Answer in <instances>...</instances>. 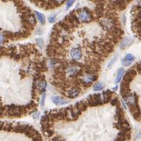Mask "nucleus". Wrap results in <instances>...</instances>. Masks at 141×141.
<instances>
[{"label":"nucleus","instance_id":"nucleus-1","mask_svg":"<svg viewBox=\"0 0 141 141\" xmlns=\"http://www.w3.org/2000/svg\"><path fill=\"white\" fill-rule=\"evenodd\" d=\"M38 2L39 4H37L38 6H40V7L41 8H43V9H46V10H49V9H54V8H56L57 7V6H59L60 5H62V2H64L63 1H55V2H48V1H43L42 2L43 3H41L40 1V2Z\"/></svg>","mask_w":141,"mask_h":141},{"label":"nucleus","instance_id":"nucleus-2","mask_svg":"<svg viewBox=\"0 0 141 141\" xmlns=\"http://www.w3.org/2000/svg\"><path fill=\"white\" fill-rule=\"evenodd\" d=\"M135 60V56H134L132 54H127L123 58L122 61H121V63H122V65L124 66V67H129L132 64V63Z\"/></svg>","mask_w":141,"mask_h":141},{"label":"nucleus","instance_id":"nucleus-3","mask_svg":"<svg viewBox=\"0 0 141 141\" xmlns=\"http://www.w3.org/2000/svg\"><path fill=\"white\" fill-rule=\"evenodd\" d=\"M51 100L53 102L55 105H66L69 103V101L68 100H65L64 98H62L59 97V96H52L51 97Z\"/></svg>","mask_w":141,"mask_h":141},{"label":"nucleus","instance_id":"nucleus-4","mask_svg":"<svg viewBox=\"0 0 141 141\" xmlns=\"http://www.w3.org/2000/svg\"><path fill=\"white\" fill-rule=\"evenodd\" d=\"M132 43V40L129 37H125L124 39L121 41V49H124L125 48L130 46V44Z\"/></svg>","mask_w":141,"mask_h":141},{"label":"nucleus","instance_id":"nucleus-5","mask_svg":"<svg viewBox=\"0 0 141 141\" xmlns=\"http://www.w3.org/2000/svg\"><path fill=\"white\" fill-rule=\"evenodd\" d=\"M35 14L37 15V18L38 20H39V22L41 25L45 24V17H44V15L43 14H41V13L38 11H35Z\"/></svg>","mask_w":141,"mask_h":141},{"label":"nucleus","instance_id":"nucleus-6","mask_svg":"<svg viewBox=\"0 0 141 141\" xmlns=\"http://www.w3.org/2000/svg\"><path fill=\"white\" fill-rule=\"evenodd\" d=\"M124 73V70L123 68H119L117 70V78H116V83H118L121 80V78H122V76Z\"/></svg>","mask_w":141,"mask_h":141},{"label":"nucleus","instance_id":"nucleus-7","mask_svg":"<svg viewBox=\"0 0 141 141\" xmlns=\"http://www.w3.org/2000/svg\"><path fill=\"white\" fill-rule=\"evenodd\" d=\"M104 88V85L102 84V83L101 82H97L95 83V84L94 85V87H93V89H94V91H101L102 89Z\"/></svg>","mask_w":141,"mask_h":141},{"label":"nucleus","instance_id":"nucleus-8","mask_svg":"<svg viewBox=\"0 0 141 141\" xmlns=\"http://www.w3.org/2000/svg\"><path fill=\"white\" fill-rule=\"evenodd\" d=\"M8 40V37L6 34L4 33H0V44H4L5 42Z\"/></svg>","mask_w":141,"mask_h":141},{"label":"nucleus","instance_id":"nucleus-9","mask_svg":"<svg viewBox=\"0 0 141 141\" xmlns=\"http://www.w3.org/2000/svg\"><path fill=\"white\" fill-rule=\"evenodd\" d=\"M117 56H114L113 58L112 59L110 62H109V63H108V68H112V66H113V65L114 64V63L117 61Z\"/></svg>","mask_w":141,"mask_h":141},{"label":"nucleus","instance_id":"nucleus-10","mask_svg":"<svg viewBox=\"0 0 141 141\" xmlns=\"http://www.w3.org/2000/svg\"><path fill=\"white\" fill-rule=\"evenodd\" d=\"M37 44H38V46H39V48H42L43 47V45H44V40H43V39L42 38H37Z\"/></svg>","mask_w":141,"mask_h":141},{"label":"nucleus","instance_id":"nucleus-11","mask_svg":"<svg viewBox=\"0 0 141 141\" xmlns=\"http://www.w3.org/2000/svg\"><path fill=\"white\" fill-rule=\"evenodd\" d=\"M75 2V1H68L66 3V10H68L70 6L73 5V3Z\"/></svg>","mask_w":141,"mask_h":141},{"label":"nucleus","instance_id":"nucleus-12","mask_svg":"<svg viewBox=\"0 0 141 141\" xmlns=\"http://www.w3.org/2000/svg\"><path fill=\"white\" fill-rule=\"evenodd\" d=\"M49 21L50 23H54L56 21V15H52V16H50L49 18Z\"/></svg>","mask_w":141,"mask_h":141},{"label":"nucleus","instance_id":"nucleus-13","mask_svg":"<svg viewBox=\"0 0 141 141\" xmlns=\"http://www.w3.org/2000/svg\"><path fill=\"white\" fill-rule=\"evenodd\" d=\"M45 92L43 93L42 94V98H41V101H40V103H41V106H44V100H45Z\"/></svg>","mask_w":141,"mask_h":141},{"label":"nucleus","instance_id":"nucleus-14","mask_svg":"<svg viewBox=\"0 0 141 141\" xmlns=\"http://www.w3.org/2000/svg\"><path fill=\"white\" fill-rule=\"evenodd\" d=\"M140 137H141V132L137 135V138H140Z\"/></svg>","mask_w":141,"mask_h":141}]
</instances>
